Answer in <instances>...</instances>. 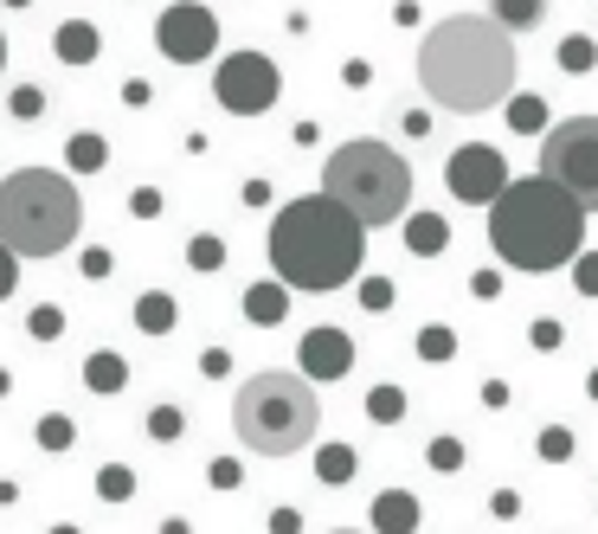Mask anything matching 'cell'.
Returning <instances> with one entry per match:
<instances>
[{
    "instance_id": "obj_1",
    "label": "cell",
    "mask_w": 598,
    "mask_h": 534,
    "mask_svg": "<svg viewBox=\"0 0 598 534\" xmlns=\"http://www.w3.org/2000/svg\"><path fill=\"white\" fill-rule=\"evenodd\" d=\"M522 52L489 13H444L418 39V90L451 110V117H483L515 97Z\"/></svg>"
},
{
    "instance_id": "obj_2",
    "label": "cell",
    "mask_w": 598,
    "mask_h": 534,
    "mask_svg": "<svg viewBox=\"0 0 598 534\" xmlns=\"http://www.w3.org/2000/svg\"><path fill=\"white\" fill-rule=\"evenodd\" d=\"M265 252H270V277L283 290H341L367 265V232L334 201L303 194V201L277 206Z\"/></svg>"
},
{
    "instance_id": "obj_3",
    "label": "cell",
    "mask_w": 598,
    "mask_h": 534,
    "mask_svg": "<svg viewBox=\"0 0 598 534\" xmlns=\"http://www.w3.org/2000/svg\"><path fill=\"white\" fill-rule=\"evenodd\" d=\"M489 252L509 270L547 277V270L573 265V258L586 252V213L566 201L560 187H547L540 174L509 181V187L489 201Z\"/></svg>"
},
{
    "instance_id": "obj_4",
    "label": "cell",
    "mask_w": 598,
    "mask_h": 534,
    "mask_svg": "<svg viewBox=\"0 0 598 534\" xmlns=\"http://www.w3.org/2000/svg\"><path fill=\"white\" fill-rule=\"evenodd\" d=\"M84 232V194L65 168H13L0 174V245L20 265L65 258Z\"/></svg>"
},
{
    "instance_id": "obj_5",
    "label": "cell",
    "mask_w": 598,
    "mask_h": 534,
    "mask_svg": "<svg viewBox=\"0 0 598 534\" xmlns=\"http://www.w3.org/2000/svg\"><path fill=\"white\" fill-rule=\"evenodd\" d=\"M322 201H334L361 232L399 226L412 213V161L380 135H354L322 161Z\"/></svg>"
},
{
    "instance_id": "obj_6",
    "label": "cell",
    "mask_w": 598,
    "mask_h": 534,
    "mask_svg": "<svg viewBox=\"0 0 598 534\" xmlns=\"http://www.w3.org/2000/svg\"><path fill=\"white\" fill-rule=\"evenodd\" d=\"M232 432H239V445L258 451V458H296V451H309L316 432H322V400H316V387H309L303 374L265 367V374H252V380L239 387V400H232Z\"/></svg>"
},
{
    "instance_id": "obj_7",
    "label": "cell",
    "mask_w": 598,
    "mask_h": 534,
    "mask_svg": "<svg viewBox=\"0 0 598 534\" xmlns=\"http://www.w3.org/2000/svg\"><path fill=\"white\" fill-rule=\"evenodd\" d=\"M540 181L560 187L586 219L598 213V117H566L540 135Z\"/></svg>"
},
{
    "instance_id": "obj_8",
    "label": "cell",
    "mask_w": 598,
    "mask_h": 534,
    "mask_svg": "<svg viewBox=\"0 0 598 534\" xmlns=\"http://www.w3.org/2000/svg\"><path fill=\"white\" fill-rule=\"evenodd\" d=\"M277 97H283V71L265 52H225L212 65V104L225 117H265L277 110Z\"/></svg>"
},
{
    "instance_id": "obj_9",
    "label": "cell",
    "mask_w": 598,
    "mask_h": 534,
    "mask_svg": "<svg viewBox=\"0 0 598 534\" xmlns=\"http://www.w3.org/2000/svg\"><path fill=\"white\" fill-rule=\"evenodd\" d=\"M155 52L168 65H206L219 59V13L199 7V0H174L155 13Z\"/></svg>"
},
{
    "instance_id": "obj_10",
    "label": "cell",
    "mask_w": 598,
    "mask_h": 534,
    "mask_svg": "<svg viewBox=\"0 0 598 534\" xmlns=\"http://www.w3.org/2000/svg\"><path fill=\"white\" fill-rule=\"evenodd\" d=\"M509 181H515V174H509L502 148H489V142H464V148L444 161V187H451L464 206H489Z\"/></svg>"
},
{
    "instance_id": "obj_11",
    "label": "cell",
    "mask_w": 598,
    "mask_h": 534,
    "mask_svg": "<svg viewBox=\"0 0 598 534\" xmlns=\"http://www.w3.org/2000/svg\"><path fill=\"white\" fill-rule=\"evenodd\" d=\"M296 367H303V380H309V387H334V380H347V374H354V335L334 329V323L303 329Z\"/></svg>"
},
{
    "instance_id": "obj_12",
    "label": "cell",
    "mask_w": 598,
    "mask_h": 534,
    "mask_svg": "<svg viewBox=\"0 0 598 534\" xmlns=\"http://www.w3.org/2000/svg\"><path fill=\"white\" fill-rule=\"evenodd\" d=\"M52 59L59 65H71V71H84V65H97L103 59V33H97V20H59L52 26Z\"/></svg>"
},
{
    "instance_id": "obj_13",
    "label": "cell",
    "mask_w": 598,
    "mask_h": 534,
    "mask_svg": "<svg viewBox=\"0 0 598 534\" xmlns=\"http://www.w3.org/2000/svg\"><path fill=\"white\" fill-rule=\"evenodd\" d=\"M418 522H425V509H418L412 489H380L374 496V534H418Z\"/></svg>"
},
{
    "instance_id": "obj_14",
    "label": "cell",
    "mask_w": 598,
    "mask_h": 534,
    "mask_svg": "<svg viewBox=\"0 0 598 534\" xmlns=\"http://www.w3.org/2000/svg\"><path fill=\"white\" fill-rule=\"evenodd\" d=\"M283 316H290V290H283L277 277H258V283L245 290V323H252V329H277Z\"/></svg>"
},
{
    "instance_id": "obj_15",
    "label": "cell",
    "mask_w": 598,
    "mask_h": 534,
    "mask_svg": "<svg viewBox=\"0 0 598 534\" xmlns=\"http://www.w3.org/2000/svg\"><path fill=\"white\" fill-rule=\"evenodd\" d=\"M444 245H451L444 213H405V252H412V258H438Z\"/></svg>"
},
{
    "instance_id": "obj_16",
    "label": "cell",
    "mask_w": 598,
    "mask_h": 534,
    "mask_svg": "<svg viewBox=\"0 0 598 534\" xmlns=\"http://www.w3.org/2000/svg\"><path fill=\"white\" fill-rule=\"evenodd\" d=\"M103 168H110V142H103L97 130H77L65 142V174L84 181V174H103Z\"/></svg>"
},
{
    "instance_id": "obj_17",
    "label": "cell",
    "mask_w": 598,
    "mask_h": 534,
    "mask_svg": "<svg viewBox=\"0 0 598 534\" xmlns=\"http://www.w3.org/2000/svg\"><path fill=\"white\" fill-rule=\"evenodd\" d=\"M135 329L142 335H174L181 329V303H174L168 290H142V296H135Z\"/></svg>"
},
{
    "instance_id": "obj_18",
    "label": "cell",
    "mask_w": 598,
    "mask_h": 534,
    "mask_svg": "<svg viewBox=\"0 0 598 534\" xmlns=\"http://www.w3.org/2000/svg\"><path fill=\"white\" fill-rule=\"evenodd\" d=\"M84 387H90V393H123V387H130V361H123L117 348L84 354Z\"/></svg>"
},
{
    "instance_id": "obj_19",
    "label": "cell",
    "mask_w": 598,
    "mask_h": 534,
    "mask_svg": "<svg viewBox=\"0 0 598 534\" xmlns=\"http://www.w3.org/2000/svg\"><path fill=\"white\" fill-rule=\"evenodd\" d=\"M489 20L515 39V33H534L547 20V0H489Z\"/></svg>"
},
{
    "instance_id": "obj_20",
    "label": "cell",
    "mask_w": 598,
    "mask_h": 534,
    "mask_svg": "<svg viewBox=\"0 0 598 534\" xmlns=\"http://www.w3.org/2000/svg\"><path fill=\"white\" fill-rule=\"evenodd\" d=\"M354 476H361V451H354V445H322V451H316V483L341 489V483H354Z\"/></svg>"
},
{
    "instance_id": "obj_21",
    "label": "cell",
    "mask_w": 598,
    "mask_h": 534,
    "mask_svg": "<svg viewBox=\"0 0 598 534\" xmlns=\"http://www.w3.org/2000/svg\"><path fill=\"white\" fill-rule=\"evenodd\" d=\"M534 458H540V464H573V458H579V438H573L566 425H540Z\"/></svg>"
},
{
    "instance_id": "obj_22",
    "label": "cell",
    "mask_w": 598,
    "mask_h": 534,
    "mask_svg": "<svg viewBox=\"0 0 598 534\" xmlns=\"http://www.w3.org/2000/svg\"><path fill=\"white\" fill-rule=\"evenodd\" d=\"M71 445H77V418H71V412H46V418H39V451H46V458H65Z\"/></svg>"
},
{
    "instance_id": "obj_23",
    "label": "cell",
    "mask_w": 598,
    "mask_h": 534,
    "mask_svg": "<svg viewBox=\"0 0 598 534\" xmlns=\"http://www.w3.org/2000/svg\"><path fill=\"white\" fill-rule=\"evenodd\" d=\"M502 110H509V130L515 135H547V104H540V97L522 90V97H509Z\"/></svg>"
},
{
    "instance_id": "obj_24",
    "label": "cell",
    "mask_w": 598,
    "mask_h": 534,
    "mask_svg": "<svg viewBox=\"0 0 598 534\" xmlns=\"http://www.w3.org/2000/svg\"><path fill=\"white\" fill-rule=\"evenodd\" d=\"M451 354H457V329H444V323H425V329H418V361L444 367Z\"/></svg>"
},
{
    "instance_id": "obj_25",
    "label": "cell",
    "mask_w": 598,
    "mask_h": 534,
    "mask_svg": "<svg viewBox=\"0 0 598 534\" xmlns=\"http://www.w3.org/2000/svg\"><path fill=\"white\" fill-rule=\"evenodd\" d=\"M187 265H194L199 277H212V270L225 265V239H219V232H194V239H187Z\"/></svg>"
},
{
    "instance_id": "obj_26",
    "label": "cell",
    "mask_w": 598,
    "mask_h": 534,
    "mask_svg": "<svg viewBox=\"0 0 598 534\" xmlns=\"http://www.w3.org/2000/svg\"><path fill=\"white\" fill-rule=\"evenodd\" d=\"M367 418H374V425H399V418H405V393H399L393 380H380V387L367 393Z\"/></svg>"
},
{
    "instance_id": "obj_27",
    "label": "cell",
    "mask_w": 598,
    "mask_h": 534,
    "mask_svg": "<svg viewBox=\"0 0 598 534\" xmlns=\"http://www.w3.org/2000/svg\"><path fill=\"white\" fill-rule=\"evenodd\" d=\"M7 117H13V123H39V117H46V90H39V84H13V90H7Z\"/></svg>"
},
{
    "instance_id": "obj_28",
    "label": "cell",
    "mask_w": 598,
    "mask_h": 534,
    "mask_svg": "<svg viewBox=\"0 0 598 534\" xmlns=\"http://www.w3.org/2000/svg\"><path fill=\"white\" fill-rule=\"evenodd\" d=\"M464 438H451V432H444V438H431V445H425V464L438 470V476H457V470H464Z\"/></svg>"
},
{
    "instance_id": "obj_29",
    "label": "cell",
    "mask_w": 598,
    "mask_h": 534,
    "mask_svg": "<svg viewBox=\"0 0 598 534\" xmlns=\"http://www.w3.org/2000/svg\"><path fill=\"white\" fill-rule=\"evenodd\" d=\"M181 432H187V412H181L174 400H161L155 412H148V438H155V445H174Z\"/></svg>"
},
{
    "instance_id": "obj_30",
    "label": "cell",
    "mask_w": 598,
    "mask_h": 534,
    "mask_svg": "<svg viewBox=\"0 0 598 534\" xmlns=\"http://www.w3.org/2000/svg\"><path fill=\"white\" fill-rule=\"evenodd\" d=\"M553 59H560V71H573V77H579V71H593V65H598V46L586 39V33H566Z\"/></svg>"
},
{
    "instance_id": "obj_31",
    "label": "cell",
    "mask_w": 598,
    "mask_h": 534,
    "mask_svg": "<svg viewBox=\"0 0 598 534\" xmlns=\"http://www.w3.org/2000/svg\"><path fill=\"white\" fill-rule=\"evenodd\" d=\"M97 496H103V502H130L135 496V470L130 464H103L97 470Z\"/></svg>"
},
{
    "instance_id": "obj_32",
    "label": "cell",
    "mask_w": 598,
    "mask_h": 534,
    "mask_svg": "<svg viewBox=\"0 0 598 534\" xmlns=\"http://www.w3.org/2000/svg\"><path fill=\"white\" fill-rule=\"evenodd\" d=\"M354 283H361V310H367V316H387V310H393V277H354Z\"/></svg>"
},
{
    "instance_id": "obj_33",
    "label": "cell",
    "mask_w": 598,
    "mask_h": 534,
    "mask_svg": "<svg viewBox=\"0 0 598 534\" xmlns=\"http://www.w3.org/2000/svg\"><path fill=\"white\" fill-rule=\"evenodd\" d=\"M26 329L39 335V341H59V335H65V310H59V303H39V310L26 316Z\"/></svg>"
},
{
    "instance_id": "obj_34",
    "label": "cell",
    "mask_w": 598,
    "mask_h": 534,
    "mask_svg": "<svg viewBox=\"0 0 598 534\" xmlns=\"http://www.w3.org/2000/svg\"><path fill=\"white\" fill-rule=\"evenodd\" d=\"M528 341L540 348V354H560V348H566V329H560L553 316H534V323H528Z\"/></svg>"
},
{
    "instance_id": "obj_35",
    "label": "cell",
    "mask_w": 598,
    "mask_h": 534,
    "mask_svg": "<svg viewBox=\"0 0 598 534\" xmlns=\"http://www.w3.org/2000/svg\"><path fill=\"white\" fill-rule=\"evenodd\" d=\"M206 483H212V489H239V483H245V464H239V458H212V464H206Z\"/></svg>"
},
{
    "instance_id": "obj_36",
    "label": "cell",
    "mask_w": 598,
    "mask_h": 534,
    "mask_svg": "<svg viewBox=\"0 0 598 534\" xmlns=\"http://www.w3.org/2000/svg\"><path fill=\"white\" fill-rule=\"evenodd\" d=\"M573 283H579V296H598V252L573 258Z\"/></svg>"
},
{
    "instance_id": "obj_37",
    "label": "cell",
    "mask_w": 598,
    "mask_h": 534,
    "mask_svg": "<svg viewBox=\"0 0 598 534\" xmlns=\"http://www.w3.org/2000/svg\"><path fill=\"white\" fill-rule=\"evenodd\" d=\"M489 515L496 522H522V489H496L489 496Z\"/></svg>"
},
{
    "instance_id": "obj_38",
    "label": "cell",
    "mask_w": 598,
    "mask_h": 534,
    "mask_svg": "<svg viewBox=\"0 0 598 534\" xmlns=\"http://www.w3.org/2000/svg\"><path fill=\"white\" fill-rule=\"evenodd\" d=\"M130 213H135V219H155V213H161V187H135Z\"/></svg>"
},
{
    "instance_id": "obj_39",
    "label": "cell",
    "mask_w": 598,
    "mask_h": 534,
    "mask_svg": "<svg viewBox=\"0 0 598 534\" xmlns=\"http://www.w3.org/2000/svg\"><path fill=\"white\" fill-rule=\"evenodd\" d=\"M13 283H20V258H13V252L0 245V303L13 296Z\"/></svg>"
},
{
    "instance_id": "obj_40",
    "label": "cell",
    "mask_w": 598,
    "mask_h": 534,
    "mask_svg": "<svg viewBox=\"0 0 598 534\" xmlns=\"http://www.w3.org/2000/svg\"><path fill=\"white\" fill-rule=\"evenodd\" d=\"M469 290H476L483 303H496V296H502V277H496V270H476V277H469Z\"/></svg>"
},
{
    "instance_id": "obj_41",
    "label": "cell",
    "mask_w": 598,
    "mask_h": 534,
    "mask_svg": "<svg viewBox=\"0 0 598 534\" xmlns=\"http://www.w3.org/2000/svg\"><path fill=\"white\" fill-rule=\"evenodd\" d=\"M225 367H232V354H225V348H206V354H199V374H206V380H219Z\"/></svg>"
},
{
    "instance_id": "obj_42",
    "label": "cell",
    "mask_w": 598,
    "mask_h": 534,
    "mask_svg": "<svg viewBox=\"0 0 598 534\" xmlns=\"http://www.w3.org/2000/svg\"><path fill=\"white\" fill-rule=\"evenodd\" d=\"M270 534H303V515L296 509H270Z\"/></svg>"
},
{
    "instance_id": "obj_43",
    "label": "cell",
    "mask_w": 598,
    "mask_h": 534,
    "mask_svg": "<svg viewBox=\"0 0 598 534\" xmlns=\"http://www.w3.org/2000/svg\"><path fill=\"white\" fill-rule=\"evenodd\" d=\"M77 265H84V277H110V265H117V258H110V252H84Z\"/></svg>"
},
{
    "instance_id": "obj_44",
    "label": "cell",
    "mask_w": 598,
    "mask_h": 534,
    "mask_svg": "<svg viewBox=\"0 0 598 534\" xmlns=\"http://www.w3.org/2000/svg\"><path fill=\"white\" fill-rule=\"evenodd\" d=\"M509 400H515V393H509V380H483V405H496V412H502Z\"/></svg>"
},
{
    "instance_id": "obj_45",
    "label": "cell",
    "mask_w": 598,
    "mask_h": 534,
    "mask_svg": "<svg viewBox=\"0 0 598 534\" xmlns=\"http://www.w3.org/2000/svg\"><path fill=\"white\" fill-rule=\"evenodd\" d=\"M245 206H270V181H265V174H252V181H245Z\"/></svg>"
},
{
    "instance_id": "obj_46",
    "label": "cell",
    "mask_w": 598,
    "mask_h": 534,
    "mask_svg": "<svg viewBox=\"0 0 598 534\" xmlns=\"http://www.w3.org/2000/svg\"><path fill=\"white\" fill-rule=\"evenodd\" d=\"M123 97H130L135 110H142V104H148V97H155V90H148V77H130V84H123Z\"/></svg>"
},
{
    "instance_id": "obj_47",
    "label": "cell",
    "mask_w": 598,
    "mask_h": 534,
    "mask_svg": "<svg viewBox=\"0 0 598 534\" xmlns=\"http://www.w3.org/2000/svg\"><path fill=\"white\" fill-rule=\"evenodd\" d=\"M161 534H194V529H187L181 515H168V522H161Z\"/></svg>"
},
{
    "instance_id": "obj_48",
    "label": "cell",
    "mask_w": 598,
    "mask_h": 534,
    "mask_svg": "<svg viewBox=\"0 0 598 534\" xmlns=\"http://www.w3.org/2000/svg\"><path fill=\"white\" fill-rule=\"evenodd\" d=\"M46 534H84V529H77V522H52Z\"/></svg>"
},
{
    "instance_id": "obj_49",
    "label": "cell",
    "mask_w": 598,
    "mask_h": 534,
    "mask_svg": "<svg viewBox=\"0 0 598 534\" xmlns=\"http://www.w3.org/2000/svg\"><path fill=\"white\" fill-rule=\"evenodd\" d=\"M586 393H593V405H598V367H593V374H586Z\"/></svg>"
},
{
    "instance_id": "obj_50",
    "label": "cell",
    "mask_w": 598,
    "mask_h": 534,
    "mask_svg": "<svg viewBox=\"0 0 598 534\" xmlns=\"http://www.w3.org/2000/svg\"><path fill=\"white\" fill-rule=\"evenodd\" d=\"M0 7H20V13H26V7H33V0H0Z\"/></svg>"
},
{
    "instance_id": "obj_51",
    "label": "cell",
    "mask_w": 598,
    "mask_h": 534,
    "mask_svg": "<svg viewBox=\"0 0 598 534\" xmlns=\"http://www.w3.org/2000/svg\"><path fill=\"white\" fill-rule=\"evenodd\" d=\"M7 387H13V380H7V367H0V393H7Z\"/></svg>"
},
{
    "instance_id": "obj_52",
    "label": "cell",
    "mask_w": 598,
    "mask_h": 534,
    "mask_svg": "<svg viewBox=\"0 0 598 534\" xmlns=\"http://www.w3.org/2000/svg\"><path fill=\"white\" fill-rule=\"evenodd\" d=\"M0 71H7V39H0Z\"/></svg>"
},
{
    "instance_id": "obj_53",
    "label": "cell",
    "mask_w": 598,
    "mask_h": 534,
    "mask_svg": "<svg viewBox=\"0 0 598 534\" xmlns=\"http://www.w3.org/2000/svg\"><path fill=\"white\" fill-rule=\"evenodd\" d=\"M329 534H354V529H329Z\"/></svg>"
}]
</instances>
